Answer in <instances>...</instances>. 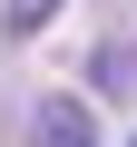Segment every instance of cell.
<instances>
[{
	"label": "cell",
	"mask_w": 137,
	"mask_h": 147,
	"mask_svg": "<svg viewBox=\"0 0 137 147\" xmlns=\"http://www.w3.org/2000/svg\"><path fill=\"white\" fill-rule=\"evenodd\" d=\"M30 147H98V127H88V108H79V98H39Z\"/></svg>",
	"instance_id": "obj_1"
},
{
	"label": "cell",
	"mask_w": 137,
	"mask_h": 147,
	"mask_svg": "<svg viewBox=\"0 0 137 147\" xmlns=\"http://www.w3.org/2000/svg\"><path fill=\"white\" fill-rule=\"evenodd\" d=\"M59 20V0H10V10H0V30H10V39H39Z\"/></svg>",
	"instance_id": "obj_2"
},
{
	"label": "cell",
	"mask_w": 137,
	"mask_h": 147,
	"mask_svg": "<svg viewBox=\"0 0 137 147\" xmlns=\"http://www.w3.org/2000/svg\"><path fill=\"white\" fill-rule=\"evenodd\" d=\"M127 147H137V137H127Z\"/></svg>",
	"instance_id": "obj_3"
}]
</instances>
